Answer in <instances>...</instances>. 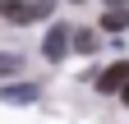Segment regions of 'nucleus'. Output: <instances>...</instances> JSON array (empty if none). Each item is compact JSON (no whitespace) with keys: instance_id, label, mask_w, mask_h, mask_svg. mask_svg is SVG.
<instances>
[{"instance_id":"7ed1b4c3","label":"nucleus","mask_w":129,"mask_h":124,"mask_svg":"<svg viewBox=\"0 0 129 124\" xmlns=\"http://www.w3.org/2000/svg\"><path fill=\"white\" fill-rule=\"evenodd\" d=\"M69 41H74L69 28H51V32H46V46H42L46 60H64V55H69Z\"/></svg>"},{"instance_id":"6e6552de","label":"nucleus","mask_w":129,"mask_h":124,"mask_svg":"<svg viewBox=\"0 0 129 124\" xmlns=\"http://www.w3.org/2000/svg\"><path fill=\"white\" fill-rule=\"evenodd\" d=\"M120 97H124V101H129V83H124V92H120Z\"/></svg>"},{"instance_id":"39448f33","label":"nucleus","mask_w":129,"mask_h":124,"mask_svg":"<svg viewBox=\"0 0 129 124\" xmlns=\"http://www.w3.org/2000/svg\"><path fill=\"white\" fill-rule=\"evenodd\" d=\"M102 28H106V32H120V28H129V9H124V5H106Z\"/></svg>"},{"instance_id":"f03ea898","label":"nucleus","mask_w":129,"mask_h":124,"mask_svg":"<svg viewBox=\"0 0 129 124\" xmlns=\"http://www.w3.org/2000/svg\"><path fill=\"white\" fill-rule=\"evenodd\" d=\"M124 83H129V60H115L102 78H97V92H106V97H115V92H124Z\"/></svg>"},{"instance_id":"1a4fd4ad","label":"nucleus","mask_w":129,"mask_h":124,"mask_svg":"<svg viewBox=\"0 0 129 124\" xmlns=\"http://www.w3.org/2000/svg\"><path fill=\"white\" fill-rule=\"evenodd\" d=\"M106 5H124V0H106Z\"/></svg>"},{"instance_id":"0eeeda50","label":"nucleus","mask_w":129,"mask_h":124,"mask_svg":"<svg viewBox=\"0 0 129 124\" xmlns=\"http://www.w3.org/2000/svg\"><path fill=\"white\" fill-rule=\"evenodd\" d=\"M19 65H23L19 55H0V78H9V74H19Z\"/></svg>"},{"instance_id":"20e7f679","label":"nucleus","mask_w":129,"mask_h":124,"mask_svg":"<svg viewBox=\"0 0 129 124\" xmlns=\"http://www.w3.org/2000/svg\"><path fill=\"white\" fill-rule=\"evenodd\" d=\"M42 92L32 87V83H14V87H0V101H14V106H32Z\"/></svg>"},{"instance_id":"423d86ee","label":"nucleus","mask_w":129,"mask_h":124,"mask_svg":"<svg viewBox=\"0 0 129 124\" xmlns=\"http://www.w3.org/2000/svg\"><path fill=\"white\" fill-rule=\"evenodd\" d=\"M74 46H78V51H97V32H88V28H78V32H74Z\"/></svg>"},{"instance_id":"f257e3e1","label":"nucleus","mask_w":129,"mask_h":124,"mask_svg":"<svg viewBox=\"0 0 129 124\" xmlns=\"http://www.w3.org/2000/svg\"><path fill=\"white\" fill-rule=\"evenodd\" d=\"M51 9H55V0H0V14L9 23H32V19H42Z\"/></svg>"}]
</instances>
